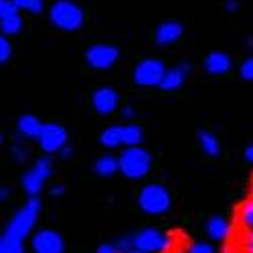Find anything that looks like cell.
Segmentation results:
<instances>
[{
	"instance_id": "6da1fadb",
	"label": "cell",
	"mask_w": 253,
	"mask_h": 253,
	"mask_svg": "<svg viewBox=\"0 0 253 253\" xmlns=\"http://www.w3.org/2000/svg\"><path fill=\"white\" fill-rule=\"evenodd\" d=\"M152 168V156L148 150H144L142 146H130L124 148L120 154V172L130 178V180H140L150 172Z\"/></svg>"
},
{
	"instance_id": "7a4b0ae2",
	"label": "cell",
	"mask_w": 253,
	"mask_h": 253,
	"mask_svg": "<svg viewBox=\"0 0 253 253\" xmlns=\"http://www.w3.org/2000/svg\"><path fill=\"white\" fill-rule=\"evenodd\" d=\"M174 247H176V237L154 227H146L134 235V249L144 253H170Z\"/></svg>"
},
{
	"instance_id": "3957f363",
	"label": "cell",
	"mask_w": 253,
	"mask_h": 253,
	"mask_svg": "<svg viewBox=\"0 0 253 253\" xmlns=\"http://www.w3.org/2000/svg\"><path fill=\"white\" fill-rule=\"evenodd\" d=\"M39 211H41V201L37 197H31L25 203V207H20L14 213V217L10 219V223H8L4 233L25 241V237H29V233L35 227V221L39 217Z\"/></svg>"
},
{
	"instance_id": "277c9868",
	"label": "cell",
	"mask_w": 253,
	"mask_h": 253,
	"mask_svg": "<svg viewBox=\"0 0 253 253\" xmlns=\"http://www.w3.org/2000/svg\"><path fill=\"white\" fill-rule=\"evenodd\" d=\"M142 128L136 124H130V126H110L105 128L99 136V142L105 146V148H130V146H140L142 142Z\"/></svg>"
},
{
	"instance_id": "5b68a950",
	"label": "cell",
	"mask_w": 253,
	"mask_h": 253,
	"mask_svg": "<svg viewBox=\"0 0 253 253\" xmlns=\"http://www.w3.org/2000/svg\"><path fill=\"white\" fill-rule=\"evenodd\" d=\"M170 193L166 191L162 184H146L140 195H138V205L146 215H164L170 209Z\"/></svg>"
},
{
	"instance_id": "8992f818",
	"label": "cell",
	"mask_w": 253,
	"mask_h": 253,
	"mask_svg": "<svg viewBox=\"0 0 253 253\" xmlns=\"http://www.w3.org/2000/svg\"><path fill=\"white\" fill-rule=\"evenodd\" d=\"M51 23L61 31H77L83 25V10L71 0H57L49 10Z\"/></svg>"
},
{
	"instance_id": "52a82bcc",
	"label": "cell",
	"mask_w": 253,
	"mask_h": 253,
	"mask_svg": "<svg viewBox=\"0 0 253 253\" xmlns=\"http://www.w3.org/2000/svg\"><path fill=\"white\" fill-rule=\"evenodd\" d=\"M164 75H166V67H164V63L158 61V59H144L134 69V81L142 87L160 85Z\"/></svg>"
},
{
	"instance_id": "ba28073f",
	"label": "cell",
	"mask_w": 253,
	"mask_h": 253,
	"mask_svg": "<svg viewBox=\"0 0 253 253\" xmlns=\"http://www.w3.org/2000/svg\"><path fill=\"white\" fill-rule=\"evenodd\" d=\"M37 140H39V146L45 152L55 154V152H61L67 146V130L63 128L61 124H55V122L43 124V130H41Z\"/></svg>"
},
{
	"instance_id": "9c48e42d",
	"label": "cell",
	"mask_w": 253,
	"mask_h": 253,
	"mask_svg": "<svg viewBox=\"0 0 253 253\" xmlns=\"http://www.w3.org/2000/svg\"><path fill=\"white\" fill-rule=\"evenodd\" d=\"M31 249L33 253H63L65 251V241H63L61 233H57V231L41 229L31 239Z\"/></svg>"
},
{
	"instance_id": "30bf717a",
	"label": "cell",
	"mask_w": 253,
	"mask_h": 253,
	"mask_svg": "<svg viewBox=\"0 0 253 253\" xmlns=\"http://www.w3.org/2000/svg\"><path fill=\"white\" fill-rule=\"evenodd\" d=\"M120 51L112 45H93L85 51V61L93 69H110L118 61Z\"/></svg>"
},
{
	"instance_id": "8fae6325",
	"label": "cell",
	"mask_w": 253,
	"mask_h": 253,
	"mask_svg": "<svg viewBox=\"0 0 253 253\" xmlns=\"http://www.w3.org/2000/svg\"><path fill=\"white\" fill-rule=\"evenodd\" d=\"M118 103H120V97H118L116 89H112V87H99L91 95V105L95 108V112L101 114V116L114 114L116 108H118Z\"/></svg>"
},
{
	"instance_id": "7c38bea8",
	"label": "cell",
	"mask_w": 253,
	"mask_h": 253,
	"mask_svg": "<svg viewBox=\"0 0 253 253\" xmlns=\"http://www.w3.org/2000/svg\"><path fill=\"white\" fill-rule=\"evenodd\" d=\"M184 29L180 23H176V20H166V23L158 25L156 31H154V41H156V45L164 47V45H172L176 43V41L182 37Z\"/></svg>"
},
{
	"instance_id": "4fadbf2b",
	"label": "cell",
	"mask_w": 253,
	"mask_h": 253,
	"mask_svg": "<svg viewBox=\"0 0 253 253\" xmlns=\"http://www.w3.org/2000/svg\"><path fill=\"white\" fill-rule=\"evenodd\" d=\"M188 71H191V65H188V63H180L178 67L166 69V75H164V79H162V83H160V87H162L164 91H174V89H178L182 83H184Z\"/></svg>"
},
{
	"instance_id": "5bb4252c",
	"label": "cell",
	"mask_w": 253,
	"mask_h": 253,
	"mask_svg": "<svg viewBox=\"0 0 253 253\" xmlns=\"http://www.w3.org/2000/svg\"><path fill=\"white\" fill-rule=\"evenodd\" d=\"M231 69V57L227 53L221 51H213L209 53L205 59V71L211 75H223Z\"/></svg>"
},
{
	"instance_id": "9a60e30c",
	"label": "cell",
	"mask_w": 253,
	"mask_h": 253,
	"mask_svg": "<svg viewBox=\"0 0 253 253\" xmlns=\"http://www.w3.org/2000/svg\"><path fill=\"white\" fill-rule=\"evenodd\" d=\"M205 229H207V235L213 241H225L231 235V223L225 217H211Z\"/></svg>"
},
{
	"instance_id": "2e32d148",
	"label": "cell",
	"mask_w": 253,
	"mask_h": 253,
	"mask_svg": "<svg viewBox=\"0 0 253 253\" xmlns=\"http://www.w3.org/2000/svg\"><path fill=\"white\" fill-rule=\"evenodd\" d=\"M41 130H43V124H41V120L37 116H20L18 118V132L20 136H25V138H39Z\"/></svg>"
},
{
	"instance_id": "e0dca14e",
	"label": "cell",
	"mask_w": 253,
	"mask_h": 253,
	"mask_svg": "<svg viewBox=\"0 0 253 253\" xmlns=\"http://www.w3.org/2000/svg\"><path fill=\"white\" fill-rule=\"evenodd\" d=\"M95 172L103 178H110L114 176L116 172H120V158L112 156V154H105V156H99L95 160Z\"/></svg>"
},
{
	"instance_id": "ac0fdd59",
	"label": "cell",
	"mask_w": 253,
	"mask_h": 253,
	"mask_svg": "<svg viewBox=\"0 0 253 253\" xmlns=\"http://www.w3.org/2000/svg\"><path fill=\"white\" fill-rule=\"evenodd\" d=\"M197 138H199V146L203 148V152H205L207 156H219V152H221V144H219V138H217L215 134L201 130Z\"/></svg>"
},
{
	"instance_id": "d6986e66",
	"label": "cell",
	"mask_w": 253,
	"mask_h": 253,
	"mask_svg": "<svg viewBox=\"0 0 253 253\" xmlns=\"http://www.w3.org/2000/svg\"><path fill=\"white\" fill-rule=\"evenodd\" d=\"M0 253H25V241L4 233L0 237Z\"/></svg>"
},
{
	"instance_id": "ffe728a7",
	"label": "cell",
	"mask_w": 253,
	"mask_h": 253,
	"mask_svg": "<svg viewBox=\"0 0 253 253\" xmlns=\"http://www.w3.org/2000/svg\"><path fill=\"white\" fill-rule=\"evenodd\" d=\"M43 178H41L35 170H29L25 176H23V188L31 195V197H37L41 193V188H43Z\"/></svg>"
},
{
	"instance_id": "44dd1931",
	"label": "cell",
	"mask_w": 253,
	"mask_h": 253,
	"mask_svg": "<svg viewBox=\"0 0 253 253\" xmlns=\"http://www.w3.org/2000/svg\"><path fill=\"white\" fill-rule=\"evenodd\" d=\"M20 29H23V18L20 14H12V16H6V18H0V31L2 35H18Z\"/></svg>"
},
{
	"instance_id": "7402d4cb",
	"label": "cell",
	"mask_w": 253,
	"mask_h": 253,
	"mask_svg": "<svg viewBox=\"0 0 253 253\" xmlns=\"http://www.w3.org/2000/svg\"><path fill=\"white\" fill-rule=\"evenodd\" d=\"M239 221L245 229H253V199L245 201L239 209Z\"/></svg>"
},
{
	"instance_id": "603a6c76",
	"label": "cell",
	"mask_w": 253,
	"mask_h": 253,
	"mask_svg": "<svg viewBox=\"0 0 253 253\" xmlns=\"http://www.w3.org/2000/svg\"><path fill=\"white\" fill-rule=\"evenodd\" d=\"M33 170L41 176V178H43V180H47L51 174H53V162L49 160V158H39L37 162H35V166H33Z\"/></svg>"
},
{
	"instance_id": "cb8c5ba5",
	"label": "cell",
	"mask_w": 253,
	"mask_h": 253,
	"mask_svg": "<svg viewBox=\"0 0 253 253\" xmlns=\"http://www.w3.org/2000/svg\"><path fill=\"white\" fill-rule=\"evenodd\" d=\"M14 4L20 10H29L33 14H39L43 10V0H14Z\"/></svg>"
},
{
	"instance_id": "d4e9b609",
	"label": "cell",
	"mask_w": 253,
	"mask_h": 253,
	"mask_svg": "<svg viewBox=\"0 0 253 253\" xmlns=\"http://www.w3.org/2000/svg\"><path fill=\"white\" fill-rule=\"evenodd\" d=\"M18 10H20V8L14 4V0H0V18L18 14Z\"/></svg>"
},
{
	"instance_id": "484cf974",
	"label": "cell",
	"mask_w": 253,
	"mask_h": 253,
	"mask_svg": "<svg viewBox=\"0 0 253 253\" xmlns=\"http://www.w3.org/2000/svg\"><path fill=\"white\" fill-rule=\"evenodd\" d=\"M186 253H217V249L211 245V243H205V241H197L193 243L191 247L186 249Z\"/></svg>"
},
{
	"instance_id": "4316f807",
	"label": "cell",
	"mask_w": 253,
	"mask_h": 253,
	"mask_svg": "<svg viewBox=\"0 0 253 253\" xmlns=\"http://www.w3.org/2000/svg\"><path fill=\"white\" fill-rule=\"evenodd\" d=\"M239 73H241V77H243V79L253 81V57H249V59H245V61L241 63Z\"/></svg>"
},
{
	"instance_id": "83f0119b",
	"label": "cell",
	"mask_w": 253,
	"mask_h": 253,
	"mask_svg": "<svg viewBox=\"0 0 253 253\" xmlns=\"http://www.w3.org/2000/svg\"><path fill=\"white\" fill-rule=\"evenodd\" d=\"M10 55H12V47L8 43V39L2 37L0 39V63H6L10 59Z\"/></svg>"
},
{
	"instance_id": "f1b7e54d",
	"label": "cell",
	"mask_w": 253,
	"mask_h": 253,
	"mask_svg": "<svg viewBox=\"0 0 253 253\" xmlns=\"http://www.w3.org/2000/svg\"><path fill=\"white\" fill-rule=\"evenodd\" d=\"M241 253H253V229H247V233L241 237Z\"/></svg>"
},
{
	"instance_id": "f546056e",
	"label": "cell",
	"mask_w": 253,
	"mask_h": 253,
	"mask_svg": "<svg viewBox=\"0 0 253 253\" xmlns=\"http://www.w3.org/2000/svg\"><path fill=\"white\" fill-rule=\"evenodd\" d=\"M116 247H118V251H122V253H130V251L134 249V237H122V239L116 243Z\"/></svg>"
},
{
	"instance_id": "4dcf8cb0",
	"label": "cell",
	"mask_w": 253,
	"mask_h": 253,
	"mask_svg": "<svg viewBox=\"0 0 253 253\" xmlns=\"http://www.w3.org/2000/svg\"><path fill=\"white\" fill-rule=\"evenodd\" d=\"M95 253H118V247L116 245H112V243H103V245H99L97 247V251Z\"/></svg>"
},
{
	"instance_id": "1f68e13d",
	"label": "cell",
	"mask_w": 253,
	"mask_h": 253,
	"mask_svg": "<svg viewBox=\"0 0 253 253\" xmlns=\"http://www.w3.org/2000/svg\"><path fill=\"white\" fill-rule=\"evenodd\" d=\"M136 116V110L132 108V105H124V108H122V118L124 120H132Z\"/></svg>"
},
{
	"instance_id": "d6a6232c",
	"label": "cell",
	"mask_w": 253,
	"mask_h": 253,
	"mask_svg": "<svg viewBox=\"0 0 253 253\" xmlns=\"http://www.w3.org/2000/svg\"><path fill=\"white\" fill-rule=\"evenodd\" d=\"M12 154H14L16 160H23V158L27 156V152H25L23 148H18V146H14V148H12Z\"/></svg>"
},
{
	"instance_id": "836d02e7",
	"label": "cell",
	"mask_w": 253,
	"mask_h": 253,
	"mask_svg": "<svg viewBox=\"0 0 253 253\" xmlns=\"http://www.w3.org/2000/svg\"><path fill=\"white\" fill-rule=\"evenodd\" d=\"M63 193H65V186H61V184H57V186L51 188V195H53V197H61Z\"/></svg>"
},
{
	"instance_id": "e575fe53",
	"label": "cell",
	"mask_w": 253,
	"mask_h": 253,
	"mask_svg": "<svg viewBox=\"0 0 253 253\" xmlns=\"http://www.w3.org/2000/svg\"><path fill=\"white\" fill-rule=\"evenodd\" d=\"M225 8H227L229 12H235V10L239 8V4L235 2V0H227V4H225Z\"/></svg>"
},
{
	"instance_id": "d590c367",
	"label": "cell",
	"mask_w": 253,
	"mask_h": 253,
	"mask_svg": "<svg viewBox=\"0 0 253 253\" xmlns=\"http://www.w3.org/2000/svg\"><path fill=\"white\" fill-rule=\"evenodd\" d=\"M245 160L253 164V144H251V146H247V148H245Z\"/></svg>"
},
{
	"instance_id": "8d00e7d4",
	"label": "cell",
	"mask_w": 253,
	"mask_h": 253,
	"mask_svg": "<svg viewBox=\"0 0 253 253\" xmlns=\"http://www.w3.org/2000/svg\"><path fill=\"white\" fill-rule=\"evenodd\" d=\"M59 154H61V158H69V156L73 154V150L69 148V146H65V148H63V150H61Z\"/></svg>"
},
{
	"instance_id": "74e56055",
	"label": "cell",
	"mask_w": 253,
	"mask_h": 253,
	"mask_svg": "<svg viewBox=\"0 0 253 253\" xmlns=\"http://www.w3.org/2000/svg\"><path fill=\"white\" fill-rule=\"evenodd\" d=\"M249 193H251V199H253V178H251V186H249Z\"/></svg>"
},
{
	"instance_id": "f35d334b",
	"label": "cell",
	"mask_w": 253,
	"mask_h": 253,
	"mask_svg": "<svg viewBox=\"0 0 253 253\" xmlns=\"http://www.w3.org/2000/svg\"><path fill=\"white\" fill-rule=\"evenodd\" d=\"M130 253H144V251H138V249H132Z\"/></svg>"
}]
</instances>
